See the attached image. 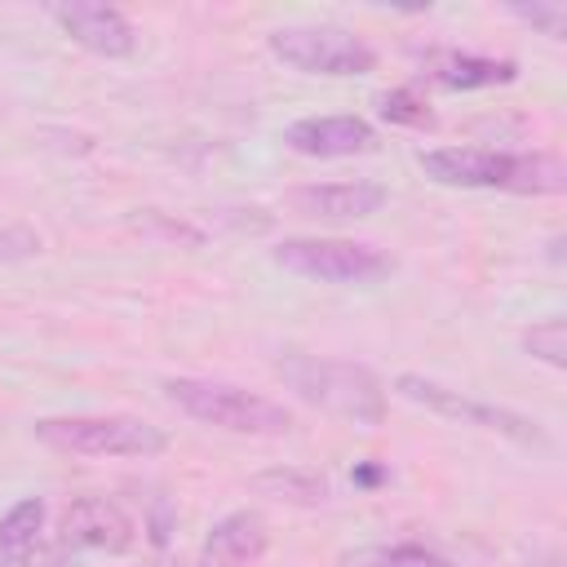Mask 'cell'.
<instances>
[{
    "instance_id": "obj_1",
    "label": "cell",
    "mask_w": 567,
    "mask_h": 567,
    "mask_svg": "<svg viewBox=\"0 0 567 567\" xmlns=\"http://www.w3.org/2000/svg\"><path fill=\"white\" fill-rule=\"evenodd\" d=\"M421 173L456 190H509V195H563L567 168L545 151H492V146H434L416 155Z\"/></svg>"
},
{
    "instance_id": "obj_2",
    "label": "cell",
    "mask_w": 567,
    "mask_h": 567,
    "mask_svg": "<svg viewBox=\"0 0 567 567\" xmlns=\"http://www.w3.org/2000/svg\"><path fill=\"white\" fill-rule=\"evenodd\" d=\"M275 372L301 403H310L328 416H341L350 425H381L385 421V385L377 381L372 368H363L354 359L284 350L275 359Z\"/></svg>"
},
{
    "instance_id": "obj_3",
    "label": "cell",
    "mask_w": 567,
    "mask_h": 567,
    "mask_svg": "<svg viewBox=\"0 0 567 567\" xmlns=\"http://www.w3.org/2000/svg\"><path fill=\"white\" fill-rule=\"evenodd\" d=\"M164 394L177 412H186L199 425H217L230 434H257L279 439L292 430V412L257 390L230 385V381H204V377H173L164 381Z\"/></svg>"
},
{
    "instance_id": "obj_4",
    "label": "cell",
    "mask_w": 567,
    "mask_h": 567,
    "mask_svg": "<svg viewBox=\"0 0 567 567\" xmlns=\"http://www.w3.org/2000/svg\"><path fill=\"white\" fill-rule=\"evenodd\" d=\"M35 439L53 452L71 456H133L151 461L168 452V434L142 416L106 412V416H44L35 421Z\"/></svg>"
},
{
    "instance_id": "obj_5",
    "label": "cell",
    "mask_w": 567,
    "mask_h": 567,
    "mask_svg": "<svg viewBox=\"0 0 567 567\" xmlns=\"http://www.w3.org/2000/svg\"><path fill=\"white\" fill-rule=\"evenodd\" d=\"M270 261L284 266L288 275L315 279V284H377L394 270V257L377 244H359V239H279L270 248Z\"/></svg>"
},
{
    "instance_id": "obj_6",
    "label": "cell",
    "mask_w": 567,
    "mask_h": 567,
    "mask_svg": "<svg viewBox=\"0 0 567 567\" xmlns=\"http://www.w3.org/2000/svg\"><path fill=\"white\" fill-rule=\"evenodd\" d=\"M266 44L284 66H292L301 75L350 80V75L377 71V49L363 35H354L346 27H328V22H319V27H279V31H270Z\"/></svg>"
},
{
    "instance_id": "obj_7",
    "label": "cell",
    "mask_w": 567,
    "mask_h": 567,
    "mask_svg": "<svg viewBox=\"0 0 567 567\" xmlns=\"http://www.w3.org/2000/svg\"><path fill=\"white\" fill-rule=\"evenodd\" d=\"M394 390H399L408 403H416V408H425V412H434V416H447V421H461V425H474V430H492V434H501V439H509V443H518V447H545V443H549L545 430H540L532 416H523V412H514V408H501V403L470 399V394H461V390H452V385H443V381H430V377H421V372L394 377Z\"/></svg>"
},
{
    "instance_id": "obj_8",
    "label": "cell",
    "mask_w": 567,
    "mask_h": 567,
    "mask_svg": "<svg viewBox=\"0 0 567 567\" xmlns=\"http://www.w3.org/2000/svg\"><path fill=\"white\" fill-rule=\"evenodd\" d=\"M137 540V523L111 496H75L58 518V545L71 554H124Z\"/></svg>"
},
{
    "instance_id": "obj_9",
    "label": "cell",
    "mask_w": 567,
    "mask_h": 567,
    "mask_svg": "<svg viewBox=\"0 0 567 567\" xmlns=\"http://www.w3.org/2000/svg\"><path fill=\"white\" fill-rule=\"evenodd\" d=\"M49 18L89 53L97 58H133L137 49V31L133 22L115 9V4H93V0H66V4H49Z\"/></svg>"
},
{
    "instance_id": "obj_10",
    "label": "cell",
    "mask_w": 567,
    "mask_h": 567,
    "mask_svg": "<svg viewBox=\"0 0 567 567\" xmlns=\"http://www.w3.org/2000/svg\"><path fill=\"white\" fill-rule=\"evenodd\" d=\"M284 146L306 159H346L377 151V128L363 115H306L284 128Z\"/></svg>"
},
{
    "instance_id": "obj_11",
    "label": "cell",
    "mask_w": 567,
    "mask_h": 567,
    "mask_svg": "<svg viewBox=\"0 0 567 567\" xmlns=\"http://www.w3.org/2000/svg\"><path fill=\"white\" fill-rule=\"evenodd\" d=\"M385 186L377 182H310L288 190V204L301 217H323V221H363L385 208Z\"/></svg>"
},
{
    "instance_id": "obj_12",
    "label": "cell",
    "mask_w": 567,
    "mask_h": 567,
    "mask_svg": "<svg viewBox=\"0 0 567 567\" xmlns=\"http://www.w3.org/2000/svg\"><path fill=\"white\" fill-rule=\"evenodd\" d=\"M270 549V527L257 509H235L217 518L199 545V567H257Z\"/></svg>"
},
{
    "instance_id": "obj_13",
    "label": "cell",
    "mask_w": 567,
    "mask_h": 567,
    "mask_svg": "<svg viewBox=\"0 0 567 567\" xmlns=\"http://www.w3.org/2000/svg\"><path fill=\"white\" fill-rule=\"evenodd\" d=\"M425 80L452 93H470V89H501L518 80V62L509 58H483V53H461V49H443L425 58Z\"/></svg>"
},
{
    "instance_id": "obj_14",
    "label": "cell",
    "mask_w": 567,
    "mask_h": 567,
    "mask_svg": "<svg viewBox=\"0 0 567 567\" xmlns=\"http://www.w3.org/2000/svg\"><path fill=\"white\" fill-rule=\"evenodd\" d=\"M40 532H44V501L40 496H27V501L9 505L0 514V563L4 567H27V558L40 545Z\"/></svg>"
},
{
    "instance_id": "obj_15",
    "label": "cell",
    "mask_w": 567,
    "mask_h": 567,
    "mask_svg": "<svg viewBox=\"0 0 567 567\" xmlns=\"http://www.w3.org/2000/svg\"><path fill=\"white\" fill-rule=\"evenodd\" d=\"M252 487L275 496V501H288V505H323L328 501V478L319 470H306V465H275V470H261L252 474Z\"/></svg>"
},
{
    "instance_id": "obj_16",
    "label": "cell",
    "mask_w": 567,
    "mask_h": 567,
    "mask_svg": "<svg viewBox=\"0 0 567 567\" xmlns=\"http://www.w3.org/2000/svg\"><path fill=\"white\" fill-rule=\"evenodd\" d=\"M337 567H456L430 545L416 540H394V545H354L337 554Z\"/></svg>"
},
{
    "instance_id": "obj_17",
    "label": "cell",
    "mask_w": 567,
    "mask_h": 567,
    "mask_svg": "<svg viewBox=\"0 0 567 567\" xmlns=\"http://www.w3.org/2000/svg\"><path fill=\"white\" fill-rule=\"evenodd\" d=\"M523 350L549 368H567V323L563 315H545L523 332Z\"/></svg>"
},
{
    "instance_id": "obj_18",
    "label": "cell",
    "mask_w": 567,
    "mask_h": 567,
    "mask_svg": "<svg viewBox=\"0 0 567 567\" xmlns=\"http://www.w3.org/2000/svg\"><path fill=\"white\" fill-rule=\"evenodd\" d=\"M377 115L385 124H403V128H430L434 124V111L425 106V97L416 89H385L377 97Z\"/></svg>"
},
{
    "instance_id": "obj_19",
    "label": "cell",
    "mask_w": 567,
    "mask_h": 567,
    "mask_svg": "<svg viewBox=\"0 0 567 567\" xmlns=\"http://www.w3.org/2000/svg\"><path fill=\"white\" fill-rule=\"evenodd\" d=\"M509 13L527 27H536L540 35L549 40H563L567 35V9L558 0H532V4H509Z\"/></svg>"
},
{
    "instance_id": "obj_20",
    "label": "cell",
    "mask_w": 567,
    "mask_h": 567,
    "mask_svg": "<svg viewBox=\"0 0 567 567\" xmlns=\"http://www.w3.org/2000/svg\"><path fill=\"white\" fill-rule=\"evenodd\" d=\"M35 252H40V235H35V230H27V226H4V230H0V266L27 261V257H35Z\"/></svg>"
},
{
    "instance_id": "obj_21",
    "label": "cell",
    "mask_w": 567,
    "mask_h": 567,
    "mask_svg": "<svg viewBox=\"0 0 567 567\" xmlns=\"http://www.w3.org/2000/svg\"><path fill=\"white\" fill-rule=\"evenodd\" d=\"M532 567H558V554H545V558H536Z\"/></svg>"
}]
</instances>
